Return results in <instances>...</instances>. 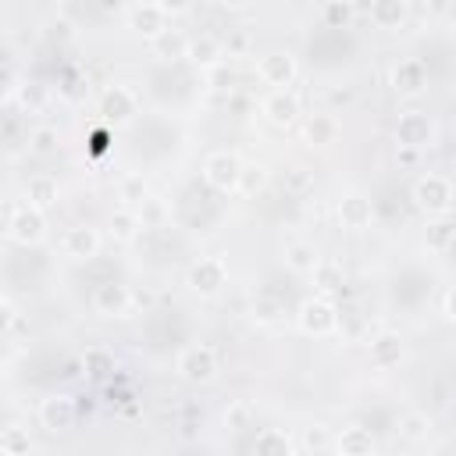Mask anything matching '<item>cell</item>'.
<instances>
[{
    "label": "cell",
    "instance_id": "6da1fadb",
    "mask_svg": "<svg viewBox=\"0 0 456 456\" xmlns=\"http://www.w3.org/2000/svg\"><path fill=\"white\" fill-rule=\"evenodd\" d=\"M175 370H178V378H182V381L207 385V381H214V378H217L221 363H217L214 346H207V342H192V346H185V349L178 353Z\"/></svg>",
    "mask_w": 456,
    "mask_h": 456
},
{
    "label": "cell",
    "instance_id": "7a4b0ae2",
    "mask_svg": "<svg viewBox=\"0 0 456 456\" xmlns=\"http://www.w3.org/2000/svg\"><path fill=\"white\" fill-rule=\"evenodd\" d=\"M296 324L303 335H314V338H328L338 331V306L328 299V296H314L299 306L296 314Z\"/></svg>",
    "mask_w": 456,
    "mask_h": 456
},
{
    "label": "cell",
    "instance_id": "3957f363",
    "mask_svg": "<svg viewBox=\"0 0 456 456\" xmlns=\"http://www.w3.org/2000/svg\"><path fill=\"white\" fill-rule=\"evenodd\" d=\"M413 203L424 210V214H449V207H452V182L445 178V175H435V171H428V175H420L417 182H413Z\"/></svg>",
    "mask_w": 456,
    "mask_h": 456
},
{
    "label": "cell",
    "instance_id": "277c9868",
    "mask_svg": "<svg viewBox=\"0 0 456 456\" xmlns=\"http://www.w3.org/2000/svg\"><path fill=\"white\" fill-rule=\"evenodd\" d=\"M239 175H242V160L232 150H214L203 160V182L217 192H235L239 189Z\"/></svg>",
    "mask_w": 456,
    "mask_h": 456
},
{
    "label": "cell",
    "instance_id": "5b68a950",
    "mask_svg": "<svg viewBox=\"0 0 456 456\" xmlns=\"http://www.w3.org/2000/svg\"><path fill=\"white\" fill-rule=\"evenodd\" d=\"M296 75H299V64H296V57H292V53L271 50V53H264V57L256 61V78H260L264 86L289 89V86L296 82Z\"/></svg>",
    "mask_w": 456,
    "mask_h": 456
},
{
    "label": "cell",
    "instance_id": "8992f818",
    "mask_svg": "<svg viewBox=\"0 0 456 456\" xmlns=\"http://www.w3.org/2000/svg\"><path fill=\"white\" fill-rule=\"evenodd\" d=\"M46 235V217L39 207H18L11 217H7V239L18 242V246H32Z\"/></svg>",
    "mask_w": 456,
    "mask_h": 456
},
{
    "label": "cell",
    "instance_id": "52a82bcc",
    "mask_svg": "<svg viewBox=\"0 0 456 456\" xmlns=\"http://www.w3.org/2000/svg\"><path fill=\"white\" fill-rule=\"evenodd\" d=\"M224 281H228V267H224L221 256H200L189 267V289L196 296H217Z\"/></svg>",
    "mask_w": 456,
    "mask_h": 456
},
{
    "label": "cell",
    "instance_id": "ba28073f",
    "mask_svg": "<svg viewBox=\"0 0 456 456\" xmlns=\"http://www.w3.org/2000/svg\"><path fill=\"white\" fill-rule=\"evenodd\" d=\"M93 310L100 317H125V314H132V289L114 281V278L100 281L93 289Z\"/></svg>",
    "mask_w": 456,
    "mask_h": 456
},
{
    "label": "cell",
    "instance_id": "9c48e42d",
    "mask_svg": "<svg viewBox=\"0 0 456 456\" xmlns=\"http://www.w3.org/2000/svg\"><path fill=\"white\" fill-rule=\"evenodd\" d=\"M431 139H435V125H431V118L424 110L399 114V121H395V142L399 146L420 150V146H431Z\"/></svg>",
    "mask_w": 456,
    "mask_h": 456
},
{
    "label": "cell",
    "instance_id": "30bf717a",
    "mask_svg": "<svg viewBox=\"0 0 456 456\" xmlns=\"http://www.w3.org/2000/svg\"><path fill=\"white\" fill-rule=\"evenodd\" d=\"M75 417H78L75 399L64 395V392H53V395H46V399L39 403V424H43L46 431H53V435L71 431V428H75Z\"/></svg>",
    "mask_w": 456,
    "mask_h": 456
},
{
    "label": "cell",
    "instance_id": "8fae6325",
    "mask_svg": "<svg viewBox=\"0 0 456 456\" xmlns=\"http://www.w3.org/2000/svg\"><path fill=\"white\" fill-rule=\"evenodd\" d=\"M260 110H264V118H267L274 128H292V125L299 121V114H303L292 89H271V93L264 96Z\"/></svg>",
    "mask_w": 456,
    "mask_h": 456
},
{
    "label": "cell",
    "instance_id": "7c38bea8",
    "mask_svg": "<svg viewBox=\"0 0 456 456\" xmlns=\"http://www.w3.org/2000/svg\"><path fill=\"white\" fill-rule=\"evenodd\" d=\"M392 89L399 93V96H420L424 89H428V68H424V61H417V57H406V61H399L395 68H392Z\"/></svg>",
    "mask_w": 456,
    "mask_h": 456
},
{
    "label": "cell",
    "instance_id": "4fadbf2b",
    "mask_svg": "<svg viewBox=\"0 0 456 456\" xmlns=\"http://www.w3.org/2000/svg\"><path fill=\"white\" fill-rule=\"evenodd\" d=\"M100 114L107 125H125L132 121L135 114V93L128 86H110L103 96H100Z\"/></svg>",
    "mask_w": 456,
    "mask_h": 456
},
{
    "label": "cell",
    "instance_id": "5bb4252c",
    "mask_svg": "<svg viewBox=\"0 0 456 456\" xmlns=\"http://www.w3.org/2000/svg\"><path fill=\"white\" fill-rule=\"evenodd\" d=\"M335 210H338L342 228H349V232H363V228H370V221H374V203H370L363 192H346Z\"/></svg>",
    "mask_w": 456,
    "mask_h": 456
},
{
    "label": "cell",
    "instance_id": "9a60e30c",
    "mask_svg": "<svg viewBox=\"0 0 456 456\" xmlns=\"http://www.w3.org/2000/svg\"><path fill=\"white\" fill-rule=\"evenodd\" d=\"M100 232L93 228V224H75V228H68V235H64V253L68 256H75V260H93L96 253H100Z\"/></svg>",
    "mask_w": 456,
    "mask_h": 456
},
{
    "label": "cell",
    "instance_id": "2e32d148",
    "mask_svg": "<svg viewBox=\"0 0 456 456\" xmlns=\"http://www.w3.org/2000/svg\"><path fill=\"white\" fill-rule=\"evenodd\" d=\"M128 25H132L139 36L157 39L160 32H167V14L160 11V4H157V0H153V4H139V7H132Z\"/></svg>",
    "mask_w": 456,
    "mask_h": 456
},
{
    "label": "cell",
    "instance_id": "e0dca14e",
    "mask_svg": "<svg viewBox=\"0 0 456 456\" xmlns=\"http://www.w3.org/2000/svg\"><path fill=\"white\" fill-rule=\"evenodd\" d=\"M370 21L381 32H399L406 25V0H374L370 4Z\"/></svg>",
    "mask_w": 456,
    "mask_h": 456
},
{
    "label": "cell",
    "instance_id": "ac0fdd59",
    "mask_svg": "<svg viewBox=\"0 0 456 456\" xmlns=\"http://www.w3.org/2000/svg\"><path fill=\"white\" fill-rule=\"evenodd\" d=\"M424 246L431 253H449L456 246V221H449L445 214H438L435 221L424 224Z\"/></svg>",
    "mask_w": 456,
    "mask_h": 456
},
{
    "label": "cell",
    "instance_id": "d6986e66",
    "mask_svg": "<svg viewBox=\"0 0 456 456\" xmlns=\"http://www.w3.org/2000/svg\"><path fill=\"white\" fill-rule=\"evenodd\" d=\"M335 449H338L342 456H367V452H374V435H370V428L349 424V428H342V435L335 438Z\"/></svg>",
    "mask_w": 456,
    "mask_h": 456
},
{
    "label": "cell",
    "instance_id": "ffe728a7",
    "mask_svg": "<svg viewBox=\"0 0 456 456\" xmlns=\"http://www.w3.org/2000/svg\"><path fill=\"white\" fill-rule=\"evenodd\" d=\"M399 360H403V342H399V335L385 331V335L370 338V363H374L378 370H388V367H395Z\"/></svg>",
    "mask_w": 456,
    "mask_h": 456
},
{
    "label": "cell",
    "instance_id": "44dd1931",
    "mask_svg": "<svg viewBox=\"0 0 456 456\" xmlns=\"http://www.w3.org/2000/svg\"><path fill=\"white\" fill-rule=\"evenodd\" d=\"M192 64H200V68H217L221 64V57H224V46L214 39V36H196V39H189V53H185Z\"/></svg>",
    "mask_w": 456,
    "mask_h": 456
},
{
    "label": "cell",
    "instance_id": "7402d4cb",
    "mask_svg": "<svg viewBox=\"0 0 456 456\" xmlns=\"http://www.w3.org/2000/svg\"><path fill=\"white\" fill-rule=\"evenodd\" d=\"M303 132H306V142H310V146H328V142L338 139V118L328 114V110H324V114H310Z\"/></svg>",
    "mask_w": 456,
    "mask_h": 456
},
{
    "label": "cell",
    "instance_id": "603a6c76",
    "mask_svg": "<svg viewBox=\"0 0 456 456\" xmlns=\"http://www.w3.org/2000/svg\"><path fill=\"white\" fill-rule=\"evenodd\" d=\"M292 449L296 445L281 428H260L253 438V452H260V456H289Z\"/></svg>",
    "mask_w": 456,
    "mask_h": 456
},
{
    "label": "cell",
    "instance_id": "cb8c5ba5",
    "mask_svg": "<svg viewBox=\"0 0 456 456\" xmlns=\"http://www.w3.org/2000/svg\"><path fill=\"white\" fill-rule=\"evenodd\" d=\"M25 203L28 207H39V210H50L57 203V182L46 178V175H32L25 182Z\"/></svg>",
    "mask_w": 456,
    "mask_h": 456
},
{
    "label": "cell",
    "instance_id": "d4e9b609",
    "mask_svg": "<svg viewBox=\"0 0 456 456\" xmlns=\"http://www.w3.org/2000/svg\"><path fill=\"white\" fill-rule=\"evenodd\" d=\"M139 228H142V221H139V210L135 207H118L110 214V235L118 242H132L139 235Z\"/></svg>",
    "mask_w": 456,
    "mask_h": 456
},
{
    "label": "cell",
    "instance_id": "484cf974",
    "mask_svg": "<svg viewBox=\"0 0 456 456\" xmlns=\"http://www.w3.org/2000/svg\"><path fill=\"white\" fill-rule=\"evenodd\" d=\"M150 43H153L157 57H164V61H178V57L189 53V39H185L178 28H167V32H160V36L150 39Z\"/></svg>",
    "mask_w": 456,
    "mask_h": 456
},
{
    "label": "cell",
    "instance_id": "4316f807",
    "mask_svg": "<svg viewBox=\"0 0 456 456\" xmlns=\"http://www.w3.org/2000/svg\"><path fill=\"white\" fill-rule=\"evenodd\" d=\"M285 264H289L292 271H299V274H310V271L321 264V256H317V249H314L310 242H289V246H285Z\"/></svg>",
    "mask_w": 456,
    "mask_h": 456
},
{
    "label": "cell",
    "instance_id": "83f0119b",
    "mask_svg": "<svg viewBox=\"0 0 456 456\" xmlns=\"http://www.w3.org/2000/svg\"><path fill=\"white\" fill-rule=\"evenodd\" d=\"M28 431L21 428V424H7L4 428V435H0V452L4 456H25L28 452Z\"/></svg>",
    "mask_w": 456,
    "mask_h": 456
},
{
    "label": "cell",
    "instance_id": "f1b7e54d",
    "mask_svg": "<svg viewBox=\"0 0 456 456\" xmlns=\"http://www.w3.org/2000/svg\"><path fill=\"white\" fill-rule=\"evenodd\" d=\"M395 428H399V435H403V438H410V442H420V438H428V435H431V420H428L424 413H417V410L403 413Z\"/></svg>",
    "mask_w": 456,
    "mask_h": 456
},
{
    "label": "cell",
    "instance_id": "f546056e",
    "mask_svg": "<svg viewBox=\"0 0 456 456\" xmlns=\"http://www.w3.org/2000/svg\"><path fill=\"white\" fill-rule=\"evenodd\" d=\"M135 210H139L142 228H160V224L167 221V203H164V200H157V196H146Z\"/></svg>",
    "mask_w": 456,
    "mask_h": 456
},
{
    "label": "cell",
    "instance_id": "4dcf8cb0",
    "mask_svg": "<svg viewBox=\"0 0 456 456\" xmlns=\"http://www.w3.org/2000/svg\"><path fill=\"white\" fill-rule=\"evenodd\" d=\"M224 428H228V431H246V428H253V406H249L246 399L228 403V410H224Z\"/></svg>",
    "mask_w": 456,
    "mask_h": 456
},
{
    "label": "cell",
    "instance_id": "1f68e13d",
    "mask_svg": "<svg viewBox=\"0 0 456 456\" xmlns=\"http://www.w3.org/2000/svg\"><path fill=\"white\" fill-rule=\"evenodd\" d=\"M353 21V4L349 0H328L324 4V25L328 28H349Z\"/></svg>",
    "mask_w": 456,
    "mask_h": 456
},
{
    "label": "cell",
    "instance_id": "d6a6232c",
    "mask_svg": "<svg viewBox=\"0 0 456 456\" xmlns=\"http://www.w3.org/2000/svg\"><path fill=\"white\" fill-rule=\"evenodd\" d=\"M118 196L125 200V207H139L150 192H146V182H142V175H128V178H121V185H118Z\"/></svg>",
    "mask_w": 456,
    "mask_h": 456
},
{
    "label": "cell",
    "instance_id": "836d02e7",
    "mask_svg": "<svg viewBox=\"0 0 456 456\" xmlns=\"http://www.w3.org/2000/svg\"><path fill=\"white\" fill-rule=\"evenodd\" d=\"M264 182H267L264 164H242V175H239V192L253 196V192H260V189H264Z\"/></svg>",
    "mask_w": 456,
    "mask_h": 456
},
{
    "label": "cell",
    "instance_id": "e575fe53",
    "mask_svg": "<svg viewBox=\"0 0 456 456\" xmlns=\"http://www.w3.org/2000/svg\"><path fill=\"white\" fill-rule=\"evenodd\" d=\"M310 274H314V285H317L321 292H331V289H338V285H342V271H338L335 264H328V260H321Z\"/></svg>",
    "mask_w": 456,
    "mask_h": 456
},
{
    "label": "cell",
    "instance_id": "d590c367",
    "mask_svg": "<svg viewBox=\"0 0 456 456\" xmlns=\"http://www.w3.org/2000/svg\"><path fill=\"white\" fill-rule=\"evenodd\" d=\"M285 185H289V192H306V189H314V171L296 164L285 171Z\"/></svg>",
    "mask_w": 456,
    "mask_h": 456
},
{
    "label": "cell",
    "instance_id": "8d00e7d4",
    "mask_svg": "<svg viewBox=\"0 0 456 456\" xmlns=\"http://www.w3.org/2000/svg\"><path fill=\"white\" fill-rule=\"evenodd\" d=\"M303 445H306V449H314V452H324V449H331L335 442H331L328 428L314 424V428H303Z\"/></svg>",
    "mask_w": 456,
    "mask_h": 456
},
{
    "label": "cell",
    "instance_id": "74e56055",
    "mask_svg": "<svg viewBox=\"0 0 456 456\" xmlns=\"http://www.w3.org/2000/svg\"><path fill=\"white\" fill-rule=\"evenodd\" d=\"M28 150L32 153H53L57 150V132L53 128H36L28 135Z\"/></svg>",
    "mask_w": 456,
    "mask_h": 456
},
{
    "label": "cell",
    "instance_id": "f35d334b",
    "mask_svg": "<svg viewBox=\"0 0 456 456\" xmlns=\"http://www.w3.org/2000/svg\"><path fill=\"white\" fill-rule=\"evenodd\" d=\"M253 321L256 324H274V321H281V306L274 299H256L253 303Z\"/></svg>",
    "mask_w": 456,
    "mask_h": 456
},
{
    "label": "cell",
    "instance_id": "ab89813d",
    "mask_svg": "<svg viewBox=\"0 0 456 456\" xmlns=\"http://www.w3.org/2000/svg\"><path fill=\"white\" fill-rule=\"evenodd\" d=\"M82 367H86L89 374H107V370H110V356H107L103 349H89V353L82 356Z\"/></svg>",
    "mask_w": 456,
    "mask_h": 456
},
{
    "label": "cell",
    "instance_id": "60d3db41",
    "mask_svg": "<svg viewBox=\"0 0 456 456\" xmlns=\"http://www.w3.org/2000/svg\"><path fill=\"white\" fill-rule=\"evenodd\" d=\"M249 50V32L246 28H235L232 39H228V53H246Z\"/></svg>",
    "mask_w": 456,
    "mask_h": 456
},
{
    "label": "cell",
    "instance_id": "b9f144b4",
    "mask_svg": "<svg viewBox=\"0 0 456 456\" xmlns=\"http://www.w3.org/2000/svg\"><path fill=\"white\" fill-rule=\"evenodd\" d=\"M160 4V11L167 14V18H175V14H185L189 7H192V0H157Z\"/></svg>",
    "mask_w": 456,
    "mask_h": 456
},
{
    "label": "cell",
    "instance_id": "7bdbcfd3",
    "mask_svg": "<svg viewBox=\"0 0 456 456\" xmlns=\"http://www.w3.org/2000/svg\"><path fill=\"white\" fill-rule=\"evenodd\" d=\"M150 306H153V292L132 289V310H150Z\"/></svg>",
    "mask_w": 456,
    "mask_h": 456
},
{
    "label": "cell",
    "instance_id": "ee69618b",
    "mask_svg": "<svg viewBox=\"0 0 456 456\" xmlns=\"http://www.w3.org/2000/svg\"><path fill=\"white\" fill-rule=\"evenodd\" d=\"M442 306H445V317H449V321L456 324V285H452V289L445 292V303H442Z\"/></svg>",
    "mask_w": 456,
    "mask_h": 456
},
{
    "label": "cell",
    "instance_id": "f6af8a7d",
    "mask_svg": "<svg viewBox=\"0 0 456 456\" xmlns=\"http://www.w3.org/2000/svg\"><path fill=\"white\" fill-rule=\"evenodd\" d=\"M217 4H221V7H232V11H239V7H246L249 0H217Z\"/></svg>",
    "mask_w": 456,
    "mask_h": 456
}]
</instances>
